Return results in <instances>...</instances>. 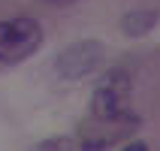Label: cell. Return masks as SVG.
Segmentation results:
<instances>
[{
  "label": "cell",
  "mask_w": 160,
  "mask_h": 151,
  "mask_svg": "<svg viewBox=\"0 0 160 151\" xmlns=\"http://www.w3.org/2000/svg\"><path fill=\"white\" fill-rule=\"evenodd\" d=\"M45 33L42 24L30 15L3 18L0 21V67H15L33 58L36 48L42 45Z\"/></svg>",
  "instance_id": "cell-2"
},
{
  "label": "cell",
  "mask_w": 160,
  "mask_h": 151,
  "mask_svg": "<svg viewBox=\"0 0 160 151\" xmlns=\"http://www.w3.org/2000/svg\"><path fill=\"white\" fill-rule=\"evenodd\" d=\"M76 151H109L106 139H85L82 145H76Z\"/></svg>",
  "instance_id": "cell-6"
},
{
  "label": "cell",
  "mask_w": 160,
  "mask_h": 151,
  "mask_svg": "<svg viewBox=\"0 0 160 151\" xmlns=\"http://www.w3.org/2000/svg\"><path fill=\"white\" fill-rule=\"evenodd\" d=\"M160 21V15L154 12V9H133V12H127L124 18H121V30H124L127 36H145V33H151L154 24Z\"/></svg>",
  "instance_id": "cell-4"
},
{
  "label": "cell",
  "mask_w": 160,
  "mask_h": 151,
  "mask_svg": "<svg viewBox=\"0 0 160 151\" xmlns=\"http://www.w3.org/2000/svg\"><path fill=\"white\" fill-rule=\"evenodd\" d=\"M130 100H133V79L130 73L115 67L109 70L94 88V100H91V112L94 118L115 124V121H127L130 118Z\"/></svg>",
  "instance_id": "cell-1"
},
{
  "label": "cell",
  "mask_w": 160,
  "mask_h": 151,
  "mask_svg": "<svg viewBox=\"0 0 160 151\" xmlns=\"http://www.w3.org/2000/svg\"><path fill=\"white\" fill-rule=\"evenodd\" d=\"M121 151H148V145H145V142H139V139H136V142L124 145V148H121Z\"/></svg>",
  "instance_id": "cell-7"
},
{
  "label": "cell",
  "mask_w": 160,
  "mask_h": 151,
  "mask_svg": "<svg viewBox=\"0 0 160 151\" xmlns=\"http://www.w3.org/2000/svg\"><path fill=\"white\" fill-rule=\"evenodd\" d=\"M106 61V45L100 39H79V43L67 45L58 61H54V70L58 76L67 82H79V79H88L103 67Z\"/></svg>",
  "instance_id": "cell-3"
},
{
  "label": "cell",
  "mask_w": 160,
  "mask_h": 151,
  "mask_svg": "<svg viewBox=\"0 0 160 151\" xmlns=\"http://www.w3.org/2000/svg\"><path fill=\"white\" fill-rule=\"evenodd\" d=\"M33 151H76V145L70 139H63V136H52V139H42Z\"/></svg>",
  "instance_id": "cell-5"
},
{
  "label": "cell",
  "mask_w": 160,
  "mask_h": 151,
  "mask_svg": "<svg viewBox=\"0 0 160 151\" xmlns=\"http://www.w3.org/2000/svg\"><path fill=\"white\" fill-rule=\"evenodd\" d=\"M42 3H48V6H72L76 0H42Z\"/></svg>",
  "instance_id": "cell-8"
}]
</instances>
